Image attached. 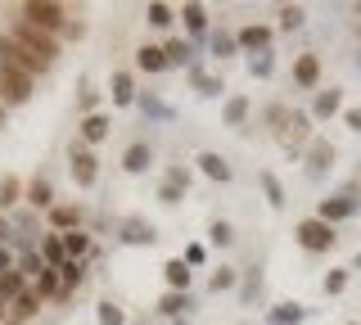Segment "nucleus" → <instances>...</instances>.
Here are the masks:
<instances>
[{
    "mask_svg": "<svg viewBox=\"0 0 361 325\" xmlns=\"http://www.w3.org/2000/svg\"><path fill=\"white\" fill-rule=\"evenodd\" d=\"M118 244H127V249H154L158 244V226L145 217H122L118 221Z\"/></svg>",
    "mask_w": 361,
    "mask_h": 325,
    "instance_id": "6e6552de",
    "label": "nucleus"
},
{
    "mask_svg": "<svg viewBox=\"0 0 361 325\" xmlns=\"http://www.w3.org/2000/svg\"><path fill=\"white\" fill-rule=\"evenodd\" d=\"M9 127V114H5V104H0V131H5Z\"/></svg>",
    "mask_w": 361,
    "mask_h": 325,
    "instance_id": "4d7b16f0",
    "label": "nucleus"
},
{
    "mask_svg": "<svg viewBox=\"0 0 361 325\" xmlns=\"http://www.w3.org/2000/svg\"><path fill=\"white\" fill-rule=\"evenodd\" d=\"M248 77H257V82L276 77V54H253V59H248Z\"/></svg>",
    "mask_w": 361,
    "mask_h": 325,
    "instance_id": "de8ad7c7",
    "label": "nucleus"
},
{
    "mask_svg": "<svg viewBox=\"0 0 361 325\" xmlns=\"http://www.w3.org/2000/svg\"><path fill=\"white\" fill-rule=\"evenodd\" d=\"M293 240H298L302 253H330L338 244V226H330V221H321L312 212V217H302L298 226H293Z\"/></svg>",
    "mask_w": 361,
    "mask_h": 325,
    "instance_id": "20e7f679",
    "label": "nucleus"
},
{
    "mask_svg": "<svg viewBox=\"0 0 361 325\" xmlns=\"http://www.w3.org/2000/svg\"><path fill=\"white\" fill-rule=\"evenodd\" d=\"M9 221H14V235H27V240H37V235H41V212L37 208H27V204H23L18 212H9Z\"/></svg>",
    "mask_w": 361,
    "mask_h": 325,
    "instance_id": "473e14b6",
    "label": "nucleus"
},
{
    "mask_svg": "<svg viewBox=\"0 0 361 325\" xmlns=\"http://www.w3.org/2000/svg\"><path fill=\"white\" fill-rule=\"evenodd\" d=\"M357 190H361V181H357V185H348V190H338V195H330V199H321V204H316V217L330 221V226H343V221H353V217H357V208H361Z\"/></svg>",
    "mask_w": 361,
    "mask_h": 325,
    "instance_id": "0eeeda50",
    "label": "nucleus"
},
{
    "mask_svg": "<svg viewBox=\"0 0 361 325\" xmlns=\"http://www.w3.org/2000/svg\"><path fill=\"white\" fill-rule=\"evenodd\" d=\"M312 140H316L312 114H307V109H289V122H285V131H280V145H285V149L293 154V159H302Z\"/></svg>",
    "mask_w": 361,
    "mask_h": 325,
    "instance_id": "423d86ee",
    "label": "nucleus"
},
{
    "mask_svg": "<svg viewBox=\"0 0 361 325\" xmlns=\"http://www.w3.org/2000/svg\"><path fill=\"white\" fill-rule=\"evenodd\" d=\"M109 99H113V109H131L140 99V82H135L131 68H118L109 77Z\"/></svg>",
    "mask_w": 361,
    "mask_h": 325,
    "instance_id": "2eb2a0df",
    "label": "nucleus"
},
{
    "mask_svg": "<svg viewBox=\"0 0 361 325\" xmlns=\"http://www.w3.org/2000/svg\"><path fill=\"white\" fill-rule=\"evenodd\" d=\"M348 280H353V266H330L325 271V280H321V294L325 298H338L348 289Z\"/></svg>",
    "mask_w": 361,
    "mask_h": 325,
    "instance_id": "a19ab883",
    "label": "nucleus"
},
{
    "mask_svg": "<svg viewBox=\"0 0 361 325\" xmlns=\"http://www.w3.org/2000/svg\"><path fill=\"white\" fill-rule=\"evenodd\" d=\"M109 131H113V114H109V109H99V114H90V118L77 122V140L90 145V149H95V145H104Z\"/></svg>",
    "mask_w": 361,
    "mask_h": 325,
    "instance_id": "f3484780",
    "label": "nucleus"
},
{
    "mask_svg": "<svg viewBox=\"0 0 361 325\" xmlns=\"http://www.w3.org/2000/svg\"><path fill=\"white\" fill-rule=\"evenodd\" d=\"M59 280H63V294H59V307H63V302H73V294L90 280V262H73V257H68L59 266Z\"/></svg>",
    "mask_w": 361,
    "mask_h": 325,
    "instance_id": "4be33fe9",
    "label": "nucleus"
},
{
    "mask_svg": "<svg viewBox=\"0 0 361 325\" xmlns=\"http://www.w3.org/2000/svg\"><path fill=\"white\" fill-rule=\"evenodd\" d=\"M27 285H32V280L23 276L18 266H14V271H5V276H0V302H14V298H18Z\"/></svg>",
    "mask_w": 361,
    "mask_h": 325,
    "instance_id": "79ce46f5",
    "label": "nucleus"
},
{
    "mask_svg": "<svg viewBox=\"0 0 361 325\" xmlns=\"http://www.w3.org/2000/svg\"><path fill=\"white\" fill-rule=\"evenodd\" d=\"M135 109L145 114V122H172V109L163 104L154 91H140V99H135Z\"/></svg>",
    "mask_w": 361,
    "mask_h": 325,
    "instance_id": "e433bc0d",
    "label": "nucleus"
},
{
    "mask_svg": "<svg viewBox=\"0 0 361 325\" xmlns=\"http://www.w3.org/2000/svg\"><path fill=\"white\" fill-rule=\"evenodd\" d=\"M180 262H185L190 271H199V266H208V249H203V244H185V249H180Z\"/></svg>",
    "mask_w": 361,
    "mask_h": 325,
    "instance_id": "3c124183",
    "label": "nucleus"
},
{
    "mask_svg": "<svg viewBox=\"0 0 361 325\" xmlns=\"http://www.w3.org/2000/svg\"><path fill=\"white\" fill-rule=\"evenodd\" d=\"M18 18H23V23H32L37 32L59 37V41H63V32L73 27V14H68L59 0H23V5H18Z\"/></svg>",
    "mask_w": 361,
    "mask_h": 325,
    "instance_id": "f257e3e1",
    "label": "nucleus"
},
{
    "mask_svg": "<svg viewBox=\"0 0 361 325\" xmlns=\"http://www.w3.org/2000/svg\"><path fill=\"white\" fill-rule=\"evenodd\" d=\"M235 41H240V54H271V41H276V27H267V23H244V27H235Z\"/></svg>",
    "mask_w": 361,
    "mask_h": 325,
    "instance_id": "9d476101",
    "label": "nucleus"
},
{
    "mask_svg": "<svg viewBox=\"0 0 361 325\" xmlns=\"http://www.w3.org/2000/svg\"><path fill=\"white\" fill-rule=\"evenodd\" d=\"M154 199H158V204H163V208H176L180 199H185V190H180V185H172V181H158Z\"/></svg>",
    "mask_w": 361,
    "mask_h": 325,
    "instance_id": "8fccbe9b",
    "label": "nucleus"
},
{
    "mask_svg": "<svg viewBox=\"0 0 361 325\" xmlns=\"http://www.w3.org/2000/svg\"><path fill=\"white\" fill-rule=\"evenodd\" d=\"M338 118H343L348 131H357V136H361V104H343V114H338Z\"/></svg>",
    "mask_w": 361,
    "mask_h": 325,
    "instance_id": "603ef678",
    "label": "nucleus"
},
{
    "mask_svg": "<svg viewBox=\"0 0 361 325\" xmlns=\"http://www.w3.org/2000/svg\"><path fill=\"white\" fill-rule=\"evenodd\" d=\"M302 23H307L302 5H276V32H298Z\"/></svg>",
    "mask_w": 361,
    "mask_h": 325,
    "instance_id": "58836bf2",
    "label": "nucleus"
},
{
    "mask_svg": "<svg viewBox=\"0 0 361 325\" xmlns=\"http://www.w3.org/2000/svg\"><path fill=\"white\" fill-rule=\"evenodd\" d=\"M163 285H167V289H180V294H190V285H195V271H190L180 257H167V262H163Z\"/></svg>",
    "mask_w": 361,
    "mask_h": 325,
    "instance_id": "c756f323",
    "label": "nucleus"
},
{
    "mask_svg": "<svg viewBox=\"0 0 361 325\" xmlns=\"http://www.w3.org/2000/svg\"><path fill=\"white\" fill-rule=\"evenodd\" d=\"M154 167V145L149 140H131L127 149H122V172L127 176H145Z\"/></svg>",
    "mask_w": 361,
    "mask_h": 325,
    "instance_id": "aec40b11",
    "label": "nucleus"
},
{
    "mask_svg": "<svg viewBox=\"0 0 361 325\" xmlns=\"http://www.w3.org/2000/svg\"><path fill=\"white\" fill-rule=\"evenodd\" d=\"M99 99H104V91H99L90 77H82V82H77V122L90 118V114H99V109H104Z\"/></svg>",
    "mask_w": 361,
    "mask_h": 325,
    "instance_id": "cd10ccee",
    "label": "nucleus"
},
{
    "mask_svg": "<svg viewBox=\"0 0 361 325\" xmlns=\"http://www.w3.org/2000/svg\"><path fill=\"white\" fill-rule=\"evenodd\" d=\"M45 231H86V208L82 204H54L50 212H45Z\"/></svg>",
    "mask_w": 361,
    "mask_h": 325,
    "instance_id": "4468645a",
    "label": "nucleus"
},
{
    "mask_svg": "<svg viewBox=\"0 0 361 325\" xmlns=\"http://www.w3.org/2000/svg\"><path fill=\"white\" fill-rule=\"evenodd\" d=\"M353 271H361V253H357V257H353Z\"/></svg>",
    "mask_w": 361,
    "mask_h": 325,
    "instance_id": "13d9d810",
    "label": "nucleus"
},
{
    "mask_svg": "<svg viewBox=\"0 0 361 325\" xmlns=\"http://www.w3.org/2000/svg\"><path fill=\"white\" fill-rule=\"evenodd\" d=\"M195 163H199V172L208 176V181H217V185H231V181H235V167H231V159H226V154H217V149H203Z\"/></svg>",
    "mask_w": 361,
    "mask_h": 325,
    "instance_id": "412c9836",
    "label": "nucleus"
},
{
    "mask_svg": "<svg viewBox=\"0 0 361 325\" xmlns=\"http://www.w3.org/2000/svg\"><path fill=\"white\" fill-rule=\"evenodd\" d=\"M9 37H14L18 46L32 54V59H41L45 68H54V63H59V54H63V41H59V37H50V32H37L32 23H23V18H14V23H9Z\"/></svg>",
    "mask_w": 361,
    "mask_h": 325,
    "instance_id": "f03ea898",
    "label": "nucleus"
},
{
    "mask_svg": "<svg viewBox=\"0 0 361 325\" xmlns=\"http://www.w3.org/2000/svg\"><path fill=\"white\" fill-rule=\"evenodd\" d=\"M289 77H293V86L298 91H321V54L316 50H302L298 59H293V68H289Z\"/></svg>",
    "mask_w": 361,
    "mask_h": 325,
    "instance_id": "f8f14e48",
    "label": "nucleus"
},
{
    "mask_svg": "<svg viewBox=\"0 0 361 325\" xmlns=\"http://www.w3.org/2000/svg\"><path fill=\"white\" fill-rule=\"evenodd\" d=\"M302 159H307V167H302V172H307V181H321V176H330L334 172V159H338V149L325 136H316L312 145H307V154H302Z\"/></svg>",
    "mask_w": 361,
    "mask_h": 325,
    "instance_id": "1a4fd4ad",
    "label": "nucleus"
},
{
    "mask_svg": "<svg viewBox=\"0 0 361 325\" xmlns=\"http://www.w3.org/2000/svg\"><path fill=\"white\" fill-rule=\"evenodd\" d=\"M185 82H190V86H195V91H199L203 99H212V95H221V91H226V82H221V73H217V77H212L208 68H195V73H185Z\"/></svg>",
    "mask_w": 361,
    "mask_h": 325,
    "instance_id": "72a5a7b5",
    "label": "nucleus"
},
{
    "mask_svg": "<svg viewBox=\"0 0 361 325\" xmlns=\"http://www.w3.org/2000/svg\"><path fill=\"white\" fill-rule=\"evenodd\" d=\"M9 321V302H0V325H5Z\"/></svg>",
    "mask_w": 361,
    "mask_h": 325,
    "instance_id": "6e6d98bb",
    "label": "nucleus"
},
{
    "mask_svg": "<svg viewBox=\"0 0 361 325\" xmlns=\"http://www.w3.org/2000/svg\"><path fill=\"white\" fill-rule=\"evenodd\" d=\"M163 54H167V68H185V73L203 68L199 46H195L190 37H167V41H163Z\"/></svg>",
    "mask_w": 361,
    "mask_h": 325,
    "instance_id": "9b49d317",
    "label": "nucleus"
},
{
    "mask_svg": "<svg viewBox=\"0 0 361 325\" xmlns=\"http://www.w3.org/2000/svg\"><path fill=\"white\" fill-rule=\"evenodd\" d=\"M145 23L158 27V32H167V27L176 23V9H172V5H163V0H149V5H145Z\"/></svg>",
    "mask_w": 361,
    "mask_h": 325,
    "instance_id": "ea45409f",
    "label": "nucleus"
},
{
    "mask_svg": "<svg viewBox=\"0 0 361 325\" xmlns=\"http://www.w3.org/2000/svg\"><path fill=\"white\" fill-rule=\"evenodd\" d=\"M14 266H18V253H14V249H0V276L14 271Z\"/></svg>",
    "mask_w": 361,
    "mask_h": 325,
    "instance_id": "5fc2aeb1",
    "label": "nucleus"
},
{
    "mask_svg": "<svg viewBox=\"0 0 361 325\" xmlns=\"http://www.w3.org/2000/svg\"><path fill=\"white\" fill-rule=\"evenodd\" d=\"M63 159H68V176H73V185L77 190H95L99 181V159H95V149L82 140H68V149H63Z\"/></svg>",
    "mask_w": 361,
    "mask_h": 325,
    "instance_id": "7ed1b4c3",
    "label": "nucleus"
},
{
    "mask_svg": "<svg viewBox=\"0 0 361 325\" xmlns=\"http://www.w3.org/2000/svg\"><path fill=\"white\" fill-rule=\"evenodd\" d=\"M23 204H27V208H37L41 217H45V212L59 204V199H54V181H50L45 172H37V176L27 181V190H23Z\"/></svg>",
    "mask_w": 361,
    "mask_h": 325,
    "instance_id": "dca6fc26",
    "label": "nucleus"
},
{
    "mask_svg": "<svg viewBox=\"0 0 361 325\" xmlns=\"http://www.w3.org/2000/svg\"><path fill=\"white\" fill-rule=\"evenodd\" d=\"M307 114H312V122H330V118H338V114H343V86H325V91H316Z\"/></svg>",
    "mask_w": 361,
    "mask_h": 325,
    "instance_id": "a211bd4d",
    "label": "nucleus"
},
{
    "mask_svg": "<svg viewBox=\"0 0 361 325\" xmlns=\"http://www.w3.org/2000/svg\"><path fill=\"white\" fill-rule=\"evenodd\" d=\"M18 271L27 276V280H37V276L45 271V257H41L37 249H23V253H18Z\"/></svg>",
    "mask_w": 361,
    "mask_h": 325,
    "instance_id": "49530a36",
    "label": "nucleus"
},
{
    "mask_svg": "<svg viewBox=\"0 0 361 325\" xmlns=\"http://www.w3.org/2000/svg\"><path fill=\"white\" fill-rule=\"evenodd\" d=\"M23 190H27V181H18L14 172H5V176H0V212H5V217L23 208Z\"/></svg>",
    "mask_w": 361,
    "mask_h": 325,
    "instance_id": "c85d7f7f",
    "label": "nucleus"
},
{
    "mask_svg": "<svg viewBox=\"0 0 361 325\" xmlns=\"http://www.w3.org/2000/svg\"><path fill=\"white\" fill-rule=\"evenodd\" d=\"M240 302H244V307L262 302V271H257V266H248V271H240Z\"/></svg>",
    "mask_w": 361,
    "mask_h": 325,
    "instance_id": "4c0bfd02",
    "label": "nucleus"
},
{
    "mask_svg": "<svg viewBox=\"0 0 361 325\" xmlns=\"http://www.w3.org/2000/svg\"><path fill=\"white\" fill-rule=\"evenodd\" d=\"M135 325H154V321H135Z\"/></svg>",
    "mask_w": 361,
    "mask_h": 325,
    "instance_id": "052dcab7",
    "label": "nucleus"
},
{
    "mask_svg": "<svg viewBox=\"0 0 361 325\" xmlns=\"http://www.w3.org/2000/svg\"><path fill=\"white\" fill-rule=\"evenodd\" d=\"M185 312H195V294H180V289H163V298H158V317L180 325V317H185Z\"/></svg>",
    "mask_w": 361,
    "mask_h": 325,
    "instance_id": "5701e85b",
    "label": "nucleus"
},
{
    "mask_svg": "<svg viewBox=\"0 0 361 325\" xmlns=\"http://www.w3.org/2000/svg\"><path fill=\"white\" fill-rule=\"evenodd\" d=\"M208 54H212V59H217V63L235 59V54H240V41H235V32L217 23V27H212V37H208Z\"/></svg>",
    "mask_w": 361,
    "mask_h": 325,
    "instance_id": "a878e982",
    "label": "nucleus"
},
{
    "mask_svg": "<svg viewBox=\"0 0 361 325\" xmlns=\"http://www.w3.org/2000/svg\"><path fill=\"white\" fill-rule=\"evenodd\" d=\"M5 325H23V321H14V317H9V321H5Z\"/></svg>",
    "mask_w": 361,
    "mask_h": 325,
    "instance_id": "bf43d9fd",
    "label": "nucleus"
},
{
    "mask_svg": "<svg viewBox=\"0 0 361 325\" xmlns=\"http://www.w3.org/2000/svg\"><path fill=\"white\" fill-rule=\"evenodd\" d=\"M231 289H240V266L221 262L217 271L208 276V294H231Z\"/></svg>",
    "mask_w": 361,
    "mask_h": 325,
    "instance_id": "f704fd0d",
    "label": "nucleus"
},
{
    "mask_svg": "<svg viewBox=\"0 0 361 325\" xmlns=\"http://www.w3.org/2000/svg\"><path fill=\"white\" fill-rule=\"evenodd\" d=\"M37 253L45 257V266H63V262H68V253H63V235H59V231H41Z\"/></svg>",
    "mask_w": 361,
    "mask_h": 325,
    "instance_id": "7c9ffc66",
    "label": "nucleus"
},
{
    "mask_svg": "<svg viewBox=\"0 0 361 325\" xmlns=\"http://www.w3.org/2000/svg\"><path fill=\"white\" fill-rule=\"evenodd\" d=\"M32 289L45 298V302H59V294H63V280H59V266H45V271L32 280Z\"/></svg>",
    "mask_w": 361,
    "mask_h": 325,
    "instance_id": "c9c22d12",
    "label": "nucleus"
},
{
    "mask_svg": "<svg viewBox=\"0 0 361 325\" xmlns=\"http://www.w3.org/2000/svg\"><path fill=\"white\" fill-rule=\"evenodd\" d=\"M37 91V77H27L23 68H9V63H0V104L5 109H23Z\"/></svg>",
    "mask_w": 361,
    "mask_h": 325,
    "instance_id": "39448f33",
    "label": "nucleus"
},
{
    "mask_svg": "<svg viewBox=\"0 0 361 325\" xmlns=\"http://www.w3.org/2000/svg\"><path fill=\"white\" fill-rule=\"evenodd\" d=\"M208 244H212V249H231V244H235V226L226 217H212L208 221Z\"/></svg>",
    "mask_w": 361,
    "mask_h": 325,
    "instance_id": "37998d69",
    "label": "nucleus"
},
{
    "mask_svg": "<svg viewBox=\"0 0 361 325\" xmlns=\"http://www.w3.org/2000/svg\"><path fill=\"white\" fill-rule=\"evenodd\" d=\"M302 321H307V307L293 302V298L271 302V307H267V325H302Z\"/></svg>",
    "mask_w": 361,
    "mask_h": 325,
    "instance_id": "bb28decb",
    "label": "nucleus"
},
{
    "mask_svg": "<svg viewBox=\"0 0 361 325\" xmlns=\"http://www.w3.org/2000/svg\"><path fill=\"white\" fill-rule=\"evenodd\" d=\"M176 18H180V27H185L190 41L212 37V14H208V5H199V0H185V5L176 9Z\"/></svg>",
    "mask_w": 361,
    "mask_h": 325,
    "instance_id": "ddd939ff",
    "label": "nucleus"
},
{
    "mask_svg": "<svg viewBox=\"0 0 361 325\" xmlns=\"http://www.w3.org/2000/svg\"><path fill=\"white\" fill-rule=\"evenodd\" d=\"M163 181H172V185H180V190H190V181H195V172H190L185 163H167V167H163Z\"/></svg>",
    "mask_w": 361,
    "mask_h": 325,
    "instance_id": "09e8293b",
    "label": "nucleus"
},
{
    "mask_svg": "<svg viewBox=\"0 0 361 325\" xmlns=\"http://www.w3.org/2000/svg\"><path fill=\"white\" fill-rule=\"evenodd\" d=\"M262 122H267V127H271V131L280 136V131H285V122H289V104H285V99H276V104H267V109H262Z\"/></svg>",
    "mask_w": 361,
    "mask_h": 325,
    "instance_id": "c03bdc74",
    "label": "nucleus"
},
{
    "mask_svg": "<svg viewBox=\"0 0 361 325\" xmlns=\"http://www.w3.org/2000/svg\"><path fill=\"white\" fill-rule=\"evenodd\" d=\"M9 244H14V221L0 212V249H9Z\"/></svg>",
    "mask_w": 361,
    "mask_h": 325,
    "instance_id": "864d4df0",
    "label": "nucleus"
},
{
    "mask_svg": "<svg viewBox=\"0 0 361 325\" xmlns=\"http://www.w3.org/2000/svg\"><path fill=\"white\" fill-rule=\"evenodd\" d=\"M257 185H262V195H267L271 212H285L289 195H285V185H280V176H276V172H257Z\"/></svg>",
    "mask_w": 361,
    "mask_h": 325,
    "instance_id": "2f4dec72",
    "label": "nucleus"
},
{
    "mask_svg": "<svg viewBox=\"0 0 361 325\" xmlns=\"http://www.w3.org/2000/svg\"><path fill=\"white\" fill-rule=\"evenodd\" d=\"M248 118H253V95L235 91V95L221 104V127H231V131H244V127H248Z\"/></svg>",
    "mask_w": 361,
    "mask_h": 325,
    "instance_id": "6ab92c4d",
    "label": "nucleus"
},
{
    "mask_svg": "<svg viewBox=\"0 0 361 325\" xmlns=\"http://www.w3.org/2000/svg\"><path fill=\"white\" fill-rule=\"evenodd\" d=\"M41 307H45V298L37 294V289H23V294L14 298V302H9V317H14V321H23V325H27V321H37L41 317Z\"/></svg>",
    "mask_w": 361,
    "mask_h": 325,
    "instance_id": "393cba45",
    "label": "nucleus"
},
{
    "mask_svg": "<svg viewBox=\"0 0 361 325\" xmlns=\"http://www.w3.org/2000/svg\"><path fill=\"white\" fill-rule=\"evenodd\" d=\"M348 325H361V321H348Z\"/></svg>",
    "mask_w": 361,
    "mask_h": 325,
    "instance_id": "680f3d73",
    "label": "nucleus"
},
{
    "mask_svg": "<svg viewBox=\"0 0 361 325\" xmlns=\"http://www.w3.org/2000/svg\"><path fill=\"white\" fill-rule=\"evenodd\" d=\"M95 321H99V325H127V312H122L113 298H99V307H95Z\"/></svg>",
    "mask_w": 361,
    "mask_h": 325,
    "instance_id": "a18cd8bd",
    "label": "nucleus"
},
{
    "mask_svg": "<svg viewBox=\"0 0 361 325\" xmlns=\"http://www.w3.org/2000/svg\"><path fill=\"white\" fill-rule=\"evenodd\" d=\"M135 68H140L145 77L167 73V54H163V46H154V41H140V46H135Z\"/></svg>",
    "mask_w": 361,
    "mask_h": 325,
    "instance_id": "b1692460",
    "label": "nucleus"
}]
</instances>
